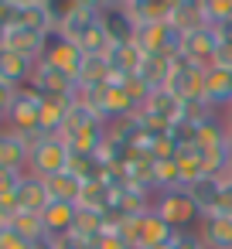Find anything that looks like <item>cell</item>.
I'll return each instance as SVG.
<instances>
[{"label":"cell","instance_id":"cell-1","mask_svg":"<svg viewBox=\"0 0 232 249\" xmlns=\"http://www.w3.org/2000/svg\"><path fill=\"white\" fill-rule=\"evenodd\" d=\"M150 208H154L171 229H178V232L198 229V222H201V212H198V205L191 201L188 188H167V191H157Z\"/></svg>","mask_w":232,"mask_h":249},{"label":"cell","instance_id":"cell-2","mask_svg":"<svg viewBox=\"0 0 232 249\" xmlns=\"http://www.w3.org/2000/svg\"><path fill=\"white\" fill-rule=\"evenodd\" d=\"M69 160H72V150L65 143V137H41L35 147H31V157H28V174L35 178H55L62 171H69Z\"/></svg>","mask_w":232,"mask_h":249},{"label":"cell","instance_id":"cell-3","mask_svg":"<svg viewBox=\"0 0 232 249\" xmlns=\"http://www.w3.org/2000/svg\"><path fill=\"white\" fill-rule=\"evenodd\" d=\"M205 72L208 65L201 62H191L184 55H174V65H171V79H167V89L181 99V103H191V99H205Z\"/></svg>","mask_w":232,"mask_h":249},{"label":"cell","instance_id":"cell-4","mask_svg":"<svg viewBox=\"0 0 232 249\" xmlns=\"http://www.w3.org/2000/svg\"><path fill=\"white\" fill-rule=\"evenodd\" d=\"M41 62H48L52 69L65 72V75H72V79L79 82V72H82V65H86V52H82L75 41H69V38L55 28V31H48V38H45V55H41Z\"/></svg>","mask_w":232,"mask_h":249},{"label":"cell","instance_id":"cell-5","mask_svg":"<svg viewBox=\"0 0 232 249\" xmlns=\"http://www.w3.org/2000/svg\"><path fill=\"white\" fill-rule=\"evenodd\" d=\"M7 130L21 133V137H31V133H41V96L24 86L18 89L11 109H7Z\"/></svg>","mask_w":232,"mask_h":249},{"label":"cell","instance_id":"cell-6","mask_svg":"<svg viewBox=\"0 0 232 249\" xmlns=\"http://www.w3.org/2000/svg\"><path fill=\"white\" fill-rule=\"evenodd\" d=\"M99 24H103L109 45H130V41H137V28H140V24H137V18L126 11L123 0H113L109 7L99 11Z\"/></svg>","mask_w":232,"mask_h":249},{"label":"cell","instance_id":"cell-7","mask_svg":"<svg viewBox=\"0 0 232 249\" xmlns=\"http://www.w3.org/2000/svg\"><path fill=\"white\" fill-rule=\"evenodd\" d=\"M28 86H31L38 96H58V99H75V96H79V82H75L72 75L52 69L48 62H38V65H35V75H31Z\"/></svg>","mask_w":232,"mask_h":249},{"label":"cell","instance_id":"cell-8","mask_svg":"<svg viewBox=\"0 0 232 249\" xmlns=\"http://www.w3.org/2000/svg\"><path fill=\"white\" fill-rule=\"evenodd\" d=\"M225 191H229V184L218 174H205V178H198V181L188 184V195H191V201L198 205L201 215H215L218 205H222V198H225Z\"/></svg>","mask_w":232,"mask_h":249},{"label":"cell","instance_id":"cell-9","mask_svg":"<svg viewBox=\"0 0 232 249\" xmlns=\"http://www.w3.org/2000/svg\"><path fill=\"white\" fill-rule=\"evenodd\" d=\"M45 38H48V35L35 31V28L14 24V28H7L4 48H7V52H18V55H24V58H31V62H41V55H45Z\"/></svg>","mask_w":232,"mask_h":249},{"label":"cell","instance_id":"cell-10","mask_svg":"<svg viewBox=\"0 0 232 249\" xmlns=\"http://www.w3.org/2000/svg\"><path fill=\"white\" fill-rule=\"evenodd\" d=\"M198 235L205 242V249H232V215H201L198 222Z\"/></svg>","mask_w":232,"mask_h":249},{"label":"cell","instance_id":"cell-11","mask_svg":"<svg viewBox=\"0 0 232 249\" xmlns=\"http://www.w3.org/2000/svg\"><path fill=\"white\" fill-rule=\"evenodd\" d=\"M28 157H31V147L21 133L14 130H0V167H11V171H28Z\"/></svg>","mask_w":232,"mask_h":249},{"label":"cell","instance_id":"cell-12","mask_svg":"<svg viewBox=\"0 0 232 249\" xmlns=\"http://www.w3.org/2000/svg\"><path fill=\"white\" fill-rule=\"evenodd\" d=\"M75 99H58V96H41V133L45 137H62L69 113Z\"/></svg>","mask_w":232,"mask_h":249},{"label":"cell","instance_id":"cell-13","mask_svg":"<svg viewBox=\"0 0 232 249\" xmlns=\"http://www.w3.org/2000/svg\"><path fill=\"white\" fill-rule=\"evenodd\" d=\"M35 65H38V62H31V58H24V55H18V52L0 48V79L11 82L14 89H24V86L31 82Z\"/></svg>","mask_w":232,"mask_h":249},{"label":"cell","instance_id":"cell-14","mask_svg":"<svg viewBox=\"0 0 232 249\" xmlns=\"http://www.w3.org/2000/svg\"><path fill=\"white\" fill-rule=\"evenodd\" d=\"M215 52H218V38H215L212 28H195V31L184 35V52H181L184 58L201 62V65H212Z\"/></svg>","mask_w":232,"mask_h":249},{"label":"cell","instance_id":"cell-15","mask_svg":"<svg viewBox=\"0 0 232 249\" xmlns=\"http://www.w3.org/2000/svg\"><path fill=\"white\" fill-rule=\"evenodd\" d=\"M41 218H45V229H48V235H55V239H65V235H72V229H75L79 205H69V201H52V205L41 212Z\"/></svg>","mask_w":232,"mask_h":249},{"label":"cell","instance_id":"cell-16","mask_svg":"<svg viewBox=\"0 0 232 249\" xmlns=\"http://www.w3.org/2000/svg\"><path fill=\"white\" fill-rule=\"evenodd\" d=\"M18 201H21V212H45L52 205V195H48L45 178H35V174L24 171V178L18 184Z\"/></svg>","mask_w":232,"mask_h":249},{"label":"cell","instance_id":"cell-17","mask_svg":"<svg viewBox=\"0 0 232 249\" xmlns=\"http://www.w3.org/2000/svg\"><path fill=\"white\" fill-rule=\"evenodd\" d=\"M96 24H99V11L75 4V7H72V11L65 14V21L58 24V31H62V35H65L69 41H75V45H79V41H82V38H86V35H89V31H92Z\"/></svg>","mask_w":232,"mask_h":249},{"label":"cell","instance_id":"cell-18","mask_svg":"<svg viewBox=\"0 0 232 249\" xmlns=\"http://www.w3.org/2000/svg\"><path fill=\"white\" fill-rule=\"evenodd\" d=\"M205 99L215 109H225L232 103V72L208 65V72H205Z\"/></svg>","mask_w":232,"mask_h":249},{"label":"cell","instance_id":"cell-19","mask_svg":"<svg viewBox=\"0 0 232 249\" xmlns=\"http://www.w3.org/2000/svg\"><path fill=\"white\" fill-rule=\"evenodd\" d=\"M126 11L137 18V24H154V21H167L171 11L178 7V0H123Z\"/></svg>","mask_w":232,"mask_h":249},{"label":"cell","instance_id":"cell-20","mask_svg":"<svg viewBox=\"0 0 232 249\" xmlns=\"http://www.w3.org/2000/svg\"><path fill=\"white\" fill-rule=\"evenodd\" d=\"M171 65H174V55H147L137 75H140V79H143L150 89H167Z\"/></svg>","mask_w":232,"mask_h":249},{"label":"cell","instance_id":"cell-21","mask_svg":"<svg viewBox=\"0 0 232 249\" xmlns=\"http://www.w3.org/2000/svg\"><path fill=\"white\" fill-rule=\"evenodd\" d=\"M45 184H48L52 201H69V205H79V195H82V184H86V181H82L79 174H72V171H62V174L48 178Z\"/></svg>","mask_w":232,"mask_h":249},{"label":"cell","instance_id":"cell-22","mask_svg":"<svg viewBox=\"0 0 232 249\" xmlns=\"http://www.w3.org/2000/svg\"><path fill=\"white\" fill-rule=\"evenodd\" d=\"M109 205H113V188L106 184V181H86L82 184V195H79V208H86V212H109Z\"/></svg>","mask_w":232,"mask_h":249},{"label":"cell","instance_id":"cell-23","mask_svg":"<svg viewBox=\"0 0 232 249\" xmlns=\"http://www.w3.org/2000/svg\"><path fill=\"white\" fill-rule=\"evenodd\" d=\"M178 171H181V184L188 188L191 181H198V178H205L208 174V164H205V157H201V150L198 147H184V150H178Z\"/></svg>","mask_w":232,"mask_h":249},{"label":"cell","instance_id":"cell-24","mask_svg":"<svg viewBox=\"0 0 232 249\" xmlns=\"http://www.w3.org/2000/svg\"><path fill=\"white\" fill-rule=\"evenodd\" d=\"M143 58H147V55L140 52L137 41H130V45H113V52H109V65L120 69V72H126V75H137L140 65H143Z\"/></svg>","mask_w":232,"mask_h":249},{"label":"cell","instance_id":"cell-25","mask_svg":"<svg viewBox=\"0 0 232 249\" xmlns=\"http://www.w3.org/2000/svg\"><path fill=\"white\" fill-rule=\"evenodd\" d=\"M106 79H109V55H86V65L79 72V89L106 86Z\"/></svg>","mask_w":232,"mask_h":249},{"label":"cell","instance_id":"cell-26","mask_svg":"<svg viewBox=\"0 0 232 249\" xmlns=\"http://www.w3.org/2000/svg\"><path fill=\"white\" fill-rule=\"evenodd\" d=\"M18 24L35 28V31H41V35L55 31V21H52L48 4H24V7H21V14H18Z\"/></svg>","mask_w":232,"mask_h":249},{"label":"cell","instance_id":"cell-27","mask_svg":"<svg viewBox=\"0 0 232 249\" xmlns=\"http://www.w3.org/2000/svg\"><path fill=\"white\" fill-rule=\"evenodd\" d=\"M7 225H11V229H18V232H21L28 242H38V239H45V235H48L41 212H18V215H14Z\"/></svg>","mask_w":232,"mask_h":249},{"label":"cell","instance_id":"cell-28","mask_svg":"<svg viewBox=\"0 0 232 249\" xmlns=\"http://www.w3.org/2000/svg\"><path fill=\"white\" fill-rule=\"evenodd\" d=\"M79 48H82L86 55H109V52H113V45H109V38H106L103 24H96V28L79 41Z\"/></svg>","mask_w":232,"mask_h":249},{"label":"cell","instance_id":"cell-29","mask_svg":"<svg viewBox=\"0 0 232 249\" xmlns=\"http://www.w3.org/2000/svg\"><path fill=\"white\" fill-rule=\"evenodd\" d=\"M201 7H205V18H208V24L232 21V0H201Z\"/></svg>","mask_w":232,"mask_h":249},{"label":"cell","instance_id":"cell-30","mask_svg":"<svg viewBox=\"0 0 232 249\" xmlns=\"http://www.w3.org/2000/svg\"><path fill=\"white\" fill-rule=\"evenodd\" d=\"M0 249H35V242H28L18 229H11L4 222V225H0Z\"/></svg>","mask_w":232,"mask_h":249},{"label":"cell","instance_id":"cell-31","mask_svg":"<svg viewBox=\"0 0 232 249\" xmlns=\"http://www.w3.org/2000/svg\"><path fill=\"white\" fill-rule=\"evenodd\" d=\"M89 249H126V239L116 232V229H106L103 235H96L92 239V246Z\"/></svg>","mask_w":232,"mask_h":249},{"label":"cell","instance_id":"cell-32","mask_svg":"<svg viewBox=\"0 0 232 249\" xmlns=\"http://www.w3.org/2000/svg\"><path fill=\"white\" fill-rule=\"evenodd\" d=\"M14 96H18V89H14L11 82H4V79H0V130L7 126V109H11Z\"/></svg>","mask_w":232,"mask_h":249},{"label":"cell","instance_id":"cell-33","mask_svg":"<svg viewBox=\"0 0 232 249\" xmlns=\"http://www.w3.org/2000/svg\"><path fill=\"white\" fill-rule=\"evenodd\" d=\"M174 249H205V242H201L198 229H188V232H178V239H174Z\"/></svg>","mask_w":232,"mask_h":249},{"label":"cell","instance_id":"cell-34","mask_svg":"<svg viewBox=\"0 0 232 249\" xmlns=\"http://www.w3.org/2000/svg\"><path fill=\"white\" fill-rule=\"evenodd\" d=\"M21 178H24V171H11V167H0V195H4V191H18Z\"/></svg>","mask_w":232,"mask_h":249},{"label":"cell","instance_id":"cell-35","mask_svg":"<svg viewBox=\"0 0 232 249\" xmlns=\"http://www.w3.org/2000/svg\"><path fill=\"white\" fill-rule=\"evenodd\" d=\"M212 65H215V69H225V72H232V45H218V52H215Z\"/></svg>","mask_w":232,"mask_h":249},{"label":"cell","instance_id":"cell-36","mask_svg":"<svg viewBox=\"0 0 232 249\" xmlns=\"http://www.w3.org/2000/svg\"><path fill=\"white\" fill-rule=\"evenodd\" d=\"M218 45H232V21H222V24H212Z\"/></svg>","mask_w":232,"mask_h":249},{"label":"cell","instance_id":"cell-37","mask_svg":"<svg viewBox=\"0 0 232 249\" xmlns=\"http://www.w3.org/2000/svg\"><path fill=\"white\" fill-rule=\"evenodd\" d=\"M75 4H82V7H92V11H103V7H109L113 0H75Z\"/></svg>","mask_w":232,"mask_h":249},{"label":"cell","instance_id":"cell-38","mask_svg":"<svg viewBox=\"0 0 232 249\" xmlns=\"http://www.w3.org/2000/svg\"><path fill=\"white\" fill-rule=\"evenodd\" d=\"M222 120H225V126H232V103L222 109Z\"/></svg>","mask_w":232,"mask_h":249},{"label":"cell","instance_id":"cell-39","mask_svg":"<svg viewBox=\"0 0 232 249\" xmlns=\"http://www.w3.org/2000/svg\"><path fill=\"white\" fill-rule=\"evenodd\" d=\"M4 38H7V28H0V48H4Z\"/></svg>","mask_w":232,"mask_h":249},{"label":"cell","instance_id":"cell-40","mask_svg":"<svg viewBox=\"0 0 232 249\" xmlns=\"http://www.w3.org/2000/svg\"><path fill=\"white\" fill-rule=\"evenodd\" d=\"M154 249H174V242H164V246H154Z\"/></svg>","mask_w":232,"mask_h":249},{"label":"cell","instance_id":"cell-41","mask_svg":"<svg viewBox=\"0 0 232 249\" xmlns=\"http://www.w3.org/2000/svg\"><path fill=\"white\" fill-rule=\"evenodd\" d=\"M229 150H232V126H229Z\"/></svg>","mask_w":232,"mask_h":249},{"label":"cell","instance_id":"cell-42","mask_svg":"<svg viewBox=\"0 0 232 249\" xmlns=\"http://www.w3.org/2000/svg\"><path fill=\"white\" fill-rule=\"evenodd\" d=\"M126 249H143V246H126Z\"/></svg>","mask_w":232,"mask_h":249},{"label":"cell","instance_id":"cell-43","mask_svg":"<svg viewBox=\"0 0 232 249\" xmlns=\"http://www.w3.org/2000/svg\"><path fill=\"white\" fill-rule=\"evenodd\" d=\"M0 4H7V0H0Z\"/></svg>","mask_w":232,"mask_h":249},{"label":"cell","instance_id":"cell-44","mask_svg":"<svg viewBox=\"0 0 232 249\" xmlns=\"http://www.w3.org/2000/svg\"><path fill=\"white\" fill-rule=\"evenodd\" d=\"M0 225H4V218H0Z\"/></svg>","mask_w":232,"mask_h":249}]
</instances>
